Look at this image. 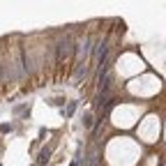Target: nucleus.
Segmentation results:
<instances>
[{"instance_id":"nucleus-1","label":"nucleus","mask_w":166,"mask_h":166,"mask_svg":"<svg viewBox=\"0 0 166 166\" xmlns=\"http://www.w3.org/2000/svg\"><path fill=\"white\" fill-rule=\"evenodd\" d=\"M72 53H74L72 39H62V42H58V60H65V58H69Z\"/></svg>"},{"instance_id":"nucleus-2","label":"nucleus","mask_w":166,"mask_h":166,"mask_svg":"<svg viewBox=\"0 0 166 166\" xmlns=\"http://www.w3.org/2000/svg\"><path fill=\"white\" fill-rule=\"evenodd\" d=\"M85 166H99V150L97 145H92L88 150V157H85Z\"/></svg>"},{"instance_id":"nucleus-3","label":"nucleus","mask_w":166,"mask_h":166,"mask_svg":"<svg viewBox=\"0 0 166 166\" xmlns=\"http://www.w3.org/2000/svg\"><path fill=\"white\" fill-rule=\"evenodd\" d=\"M49 155H51V148H46V150H42V155H39V164H44V161L49 159Z\"/></svg>"},{"instance_id":"nucleus-4","label":"nucleus","mask_w":166,"mask_h":166,"mask_svg":"<svg viewBox=\"0 0 166 166\" xmlns=\"http://www.w3.org/2000/svg\"><path fill=\"white\" fill-rule=\"evenodd\" d=\"M74 111H76V102H72V104H69V106H67V109H65V115H67V118H69V115H72Z\"/></svg>"},{"instance_id":"nucleus-5","label":"nucleus","mask_w":166,"mask_h":166,"mask_svg":"<svg viewBox=\"0 0 166 166\" xmlns=\"http://www.w3.org/2000/svg\"><path fill=\"white\" fill-rule=\"evenodd\" d=\"M83 127H92V113H88L83 118Z\"/></svg>"},{"instance_id":"nucleus-6","label":"nucleus","mask_w":166,"mask_h":166,"mask_svg":"<svg viewBox=\"0 0 166 166\" xmlns=\"http://www.w3.org/2000/svg\"><path fill=\"white\" fill-rule=\"evenodd\" d=\"M49 104H51V106H62V104H65V99H51Z\"/></svg>"},{"instance_id":"nucleus-7","label":"nucleus","mask_w":166,"mask_h":166,"mask_svg":"<svg viewBox=\"0 0 166 166\" xmlns=\"http://www.w3.org/2000/svg\"><path fill=\"white\" fill-rule=\"evenodd\" d=\"M78 164H81V157H76V159H74V161H72L69 166H78Z\"/></svg>"}]
</instances>
